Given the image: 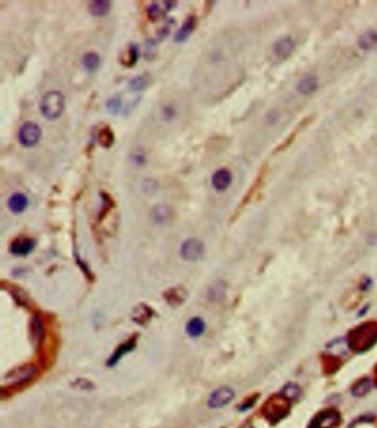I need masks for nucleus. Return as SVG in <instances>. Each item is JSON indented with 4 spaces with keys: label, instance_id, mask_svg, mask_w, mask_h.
Returning <instances> with one entry per match:
<instances>
[{
    "label": "nucleus",
    "instance_id": "6e6552de",
    "mask_svg": "<svg viewBox=\"0 0 377 428\" xmlns=\"http://www.w3.org/2000/svg\"><path fill=\"white\" fill-rule=\"evenodd\" d=\"M231 183H233V173L226 167L217 169L212 176V185L217 191L227 190Z\"/></svg>",
    "mask_w": 377,
    "mask_h": 428
},
{
    "label": "nucleus",
    "instance_id": "39448f33",
    "mask_svg": "<svg viewBox=\"0 0 377 428\" xmlns=\"http://www.w3.org/2000/svg\"><path fill=\"white\" fill-rule=\"evenodd\" d=\"M313 120H314V117H306L301 120L298 123V125L291 131V133L288 135V137H286L280 144L276 145V147L273 150V154L282 153L285 149H288L290 146L294 143V141L298 139L299 135L303 132V130H305L311 123L313 122Z\"/></svg>",
    "mask_w": 377,
    "mask_h": 428
},
{
    "label": "nucleus",
    "instance_id": "393cba45",
    "mask_svg": "<svg viewBox=\"0 0 377 428\" xmlns=\"http://www.w3.org/2000/svg\"><path fill=\"white\" fill-rule=\"evenodd\" d=\"M105 108L107 111L111 114H118L121 109H122V98L119 94H115L113 97H111L107 103H105Z\"/></svg>",
    "mask_w": 377,
    "mask_h": 428
},
{
    "label": "nucleus",
    "instance_id": "cd10ccee",
    "mask_svg": "<svg viewBox=\"0 0 377 428\" xmlns=\"http://www.w3.org/2000/svg\"><path fill=\"white\" fill-rule=\"evenodd\" d=\"M370 390H371V381L370 380H363L354 387L352 393H353L354 396L361 397V396H364Z\"/></svg>",
    "mask_w": 377,
    "mask_h": 428
},
{
    "label": "nucleus",
    "instance_id": "1a4fd4ad",
    "mask_svg": "<svg viewBox=\"0 0 377 428\" xmlns=\"http://www.w3.org/2000/svg\"><path fill=\"white\" fill-rule=\"evenodd\" d=\"M197 17L194 16V14H190V16L186 18V20L175 34V42L184 43L187 41L188 38L192 36L193 32L195 31L196 27H197Z\"/></svg>",
    "mask_w": 377,
    "mask_h": 428
},
{
    "label": "nucleus",
    "instance_id": "423d86ee",
    "mask_svg": "<svg viewBox=\"0 0 377 428\" xmlns=\"http://www.w3.org/2000/svg\"><path fill=\"white\" fill-rule=\"evenodd\" d=\"M36 367H33L31 365L28 366H22L19 367V369L11 371L10 373H8L6 376H4L3 379V385H19L22 384V383L29 381L31 377L36 374Z\"/></svg>",
    "mask_w": 377,
    "mask_h": 428
},
{
    "label": "nucleus",
    "instance_id": "f03ea898",
    "mask_svg": "<svg viewBox=\"0 0 377 428\" xmlns=\"http://www.w3.org/2000/svg\"><path fill=\"white\" fill-rule=\"evenodd\" d=\"M41 128L39 127V124L31 122V121L23 123L18 132L19 143L21 144L23 147L27 148H31L33 146H36L39 143V141L41 140Z\"/></svg>",
    "mask_w": 377,
    "mask_h": 428
},
{
    "label": "nucleus",
    "instance_id": "f3484780",
    "mask_svg": "<svg viewBox=\"0 0 377 428\" xmlns=\"http://www.w3.org/2000/svg\"><path fill=\"white\" fill-rule=\"evenodd\" d=\"M359 47L362 50H372L377 46V32L374 30H368L364 33H362L358 40Z\"/></svg>",
    "mask_w": 377,
    "mask_h": 428
},
{
    "label": "nucleus",
    "instance_id": "ddd939ff",
    "mask_svg": "<svg viewBox=\"0 0 377 428\" xmlns=\"http://www.w3.org/2000/svg\"><path fill=\"white\" fill-rule=\"evenodd\" d=\"M29 205V199L23 193H14L8 200V208L12 214H22L27 209Z\"/></svg>",
    "mask_w": 377,
    "mask_h": 428
},
{
    "label": "nucleus",
    "instance_id": "4be33fe9",
    "mask_svg": "<svg viewBox=\"0 0 377 428\" xmlns=\"http://www.w3.org/2000/svg\"><path fill=\"white\" fill-rule=\"evenodd\" d=\"M152 318V309L145 304H139L133 311V320L138 324H145Z\"/></svg>",
    "mask_w": 377,
    "mask_h": 428
},
{
    "label": "nucleus",
    "instance_id": "7c9ffc66",
    "mask_svg": "<svg viewBox=\"0 0 377 428\" xmlns=\"http://www.w3.org/2000/svg\"><path fill=\"white\" fill-rule=\"evenodd\" d=\"M154 50H156V41L154 39H149L146 41V55L148 59L154 55Z\"/></svg>",
    "mask_w": 377,
    "mask_h": 428
},
{
    "label": "nucleus",
    "instance_id": "f8f14e48",
    "mask_svg": "<svg viewBox=\"0 0 377 428\" xmlns=\"http://www.w3.org/2000/svg\"><path fill=\"white\" fill-rule=\"evenodd\" d=\"M339 414L336 412H324L315 417L310 428H331L339 422Z\"/></svg>",
    "mask_w": 377,
    "mask_h": 428
},
{
    "label": "nucleus",
    "instance_id": "c756f323",
    "mask_svg": "<svg viewBox=\"0 0 377 428\" xmlns=\"http://www.w3.org/2000/svg\"><path fill=\"white\" fill-rule=\"evenodd\" d=\"M72 385L73 386H78L81 390H91V389H93V387H94V385L92 384L91 382L88 381V380H82V379L77 380V381H75L73 383Z\"/></svg>",
    "mask_w": 377,
    "mask_h": 428
},
{
    "label": "nucleus",
    "instance_id": "bb28decb",
    "mask_svg": "<svg viewBox=\"0 0 377 428\" xmlns=\"http://www.w3.org/2000/svg\"><path fill=\"white\" fill-rule=\"evenodd\" d=\"M133 347H134V342H127V343L123 344L122 346L120 347V349H119V351L117 352V353H115V354L112 356V359L110 360L109 365H110V366H113V365L117 364V362L121 359V357H122V355L126 353V352H128V351L132 350Z\"/></svg>",
    "mask_w": 377,
    "mask_h": 428
},
{
    "label": "nucleus",
    "instance_id": "7ed1b4c3",
    "mask_svg": "<svg viewBox=\"0 0 377 428\" xmlns=\"http://www.w3.org/2000/svg\"><path fill=\"white\" fill-rule=\"evenodd\" d=\"M205 245L198 238H189L185 240L180 247V255L184 260L198 261L204 257Z\"/></svg>",
    "mask_w": 377,
    "mask_h": 428
},
{
    "label": "nucleus",
    "instance_id": "9d476101",
    "mask_svg": "<svg viewBox=\"0 0 377 428\" xmlns=\"http://www.w3.org/2000/svg\"><path fill=\"white\" fill-rule=\"evenodd\" d=\"M176 6H177L176 1H163L162 4H159L158 2H152L146 9L147 17L152 21H157L158 19L165 16L166 12L170 11Z\"/></svg>",
    "mask_w": 377,
    "mask_h": 428
},
{
    "label": "nucleus",
    "instance_id": "dca6fc26",
    "mask_svg": "<svg viewBox=\"0 0 377 428\" xmlns=\"http://www.w3.org/2000/svg\"><path fill=\"white\" fill-rule=\"evenodd\" d=\"M206 330V324L205 321L199 318V316H196V318L190 319L188 321V323L186 324V333L188 334L189 337H199L204 334V332Z\"/></svg>",
    "mask_w": 377,
    "mask_h": 428
},
{
    "label": "nucleus",
    "instance_id": "a878e982",
    "mask_svg": "<svg viewBox=\"0 0 377 428\" xmlns=\"http://www.w3.org/2000/svg\"><path fill=\"white\" fill-rule=\"evenodd\" d=\"M301 394V390L298 385L292 384V383H290L286 386H284L282 389V395L285 397V399L289 400H296Z\"/></svg>",
    "mask_w": 377,
    "mask_h": 428
},
{
    "label": "nucleus",
    "instance_id": "2eb2a0df",
    "mask_svg": "<svg viewBox=\"0 0 377 428\" xmlns=\"http://www.w3.org/2000/svg\"><path fill=\"white\" fill-rule=\"evenodd\" d=\"M319 88V80L315 75H305L298 83V91L301 94H311Z\"/></svg>",
    "mask_w": 377,
    "mask_h": 428
},
{
    "label": "nucleus",
    "instance_id": "0eeeda50",
    "mask_svg": "<svg viewBox=\"0 0 377 428\" xmlns=\"http://www.w3.org/2000/svg\"><path fill=\"white\" fill-rule=\"evenodd\" d=\"M295 49V42L291 37H283L276 40L272 47V52L275 58L285 60L293 53Z\"/></svg>",
    "mask_w": 377,
    "mask_h": 428
},
{
    "label": "nucleus",
    "instance_id": "a211bd4d",
    "mask_svg": "<svg viewBox=\"0 0 377 428\" xmlns=\"http://www.w3.org/2000/svg\"><path fill=\"white\" fill-rule=\"evenodd\" d=\"M111 6H112L111 1H107V0H95V1L90 2L89 12L95 17H103L109 13Z\"/></svg>",
    "mask_w": 377,
    "mask_h": 428
},
{
    "label": "nucleus",
    "instance_id": "aec40b11",
    "mask_svg": "<svg viewBox=\"0 0 377 428\" xmlns=\"http://www.w3.org/2000/svg\"><path fill=\"white\" fill-rule=\"evenodd\" d=\"M101 64V58L97 52H87L82 57V65L88 72L93 73Z\"/></svg>",
    "mask_w": 377,
    "mask_h": 428
},
{
    "label": "nucleus",
    "instance_id": "6ab92c4d",
    "mask_svg": "<svg viewBox=\"0 0 377 428\" xmlns=\"http://www.w3.org/2000/svg\"><path fill=\"white\" fill-rule=\"evenodd\" d=\"M150 82H152V79H150V77L147 73L139 74L130 80L128 82V88L132 90V91L142 92L149 87Z\"/></svg>",
    "mask_w": 377,
    "mask_h": 428
},
{
    "label": "nucleus",
    "instance_id": "c85d7f7f",
    "mask_svg": "<svg viewBox=\"0 0 377 428\" xmlns=\"http://www.w3.org/2000/svg\"><path fill=\"white\" fill-rule=\"evenodd\" d=\"M162 117L165 121H172L176 118V110L172 105H166L162 110Z\"/></svg>",
    "mask_w": 377,
    "mask_h": 428
},
{
    "label": "nucleus",
    "instance_id": "b1692460",
    "mask_svg": "<svg viewBox=\"0 0 377 428\" xmlns=\"http://www.w3.org/2000/svg\"><path fill=\"white\" fill-rule=\"evenodd\" d=\"M139 58V48L136 43H130L127 49V57L126 60L124 61V64L126 67L130 68L134 67L137 63Z\"/></svg>",
    "mask_w": 377,
    "mask_h": 428
},
{
    "label": "nucleus",
    "instance_id": "412c9836",
    "mask_svg": "<svg viewBox=\"0 0 377 428\" xmlns=\"http://www.w3.org/2000/svg\"><path fill=\"white\" fill-rule=\"evenodd\" d=\"M98 142L104 148H110L115 142L114 132L110 127H103L98 132Z\"/></svg>",
    "mask_w": 377,
    "mask_h": 428
},
{
    "label": "nucleus",
    "instance_id": "4468645a",
    "mask_svg": "<svg viewBox=\"0 0 377 428\" xmlns=\"http://www.w3.org/2000/svg\"><path fill=\"white\" fill-rule=\"evenodd\" d=\"M172 217V210L166 205H157L150 211V218L153 223L157 225H163L169 221Z\"/></svg>",
    "mask_w": 377,
    "mask_h": 428
},
{
    "label": "nucleus",
    "instance_id": "20e7f679",
    "mask_svg": "<svg viewBox=\"0 0 377 428\" xmlns=\"http://www.w3.org/2000/svg\"><path fill=\"white\" fill-rule=\"evenodd\" d=\"M235 391L229 386H221L215 390L208 397L207 404L210 409H221L234 400Z\"/></svg>",
    "mask_w": 377,
    "mask_h": 428
},
{
    "label": "nucleus",
    "instance_id": "9b49d317",
    "mask_svg": "<svg viewBox=\"0 0 377 428\" xmlns=\"http://www.w3.org/2000/svg\"><path fill=\"white\" fill-rule=\"evenodd\" d=\"M36 241L31 238L20 237L10 245V251L14 256H27L34 249Z\"/></svg>",
    "mask_w": 377,
    "mask_h": 428
},
{
    "label": "nucleus",
    "instance_id": "f257e3e1",
    "mask_svg": "<svg viewBox=\"0 0 377 428\" xmlns=\"http://www.w3.org/2000/svg\"><path fill=\"white\" fill-rule=\"evenodd\" d=\"M65 109V98L64 95L57 91L51 90L48 91L40 101V112L42 117L48 121L58 120L64 112Z\"/></svg>",
    "mask_w": 377,
    "mask_h": 428
},
{
    "label": "nucleus",
    "instance_id": "5701e85b",
    "mask_svg": "<svg viewBox=\"0 0 377 428\" xmlns=\"http://www.w3.org/2000/svg\"><path fill=\"white\" fill-rule=\"evenodd\" d=\"M186 295H187V293H186V291L182 288L170 289L169 291H167L165 293L166 300H167L168 303L174 304V305L183 303L186 299Z\"/></svg>",
    "mask_w": 377,
    "mask_h": 428
},
{
    "label": "nucleus",
    "instance_id": "2f4dec72",
    "mask_svg": "<svg viewBox=\"0 0 377 428\" xmlns=\"http://www.w3.org/2000/svg\"><path fill=\"white\" fill-rule=\"evenodd\" d=\"M133 159H134L135 164H137V165H143V164L145 163V155H144V154H142V153L135 154Z\"/></svg>",
    "mask_w": 377,
    "mask_h": 428
}]
</instances>
